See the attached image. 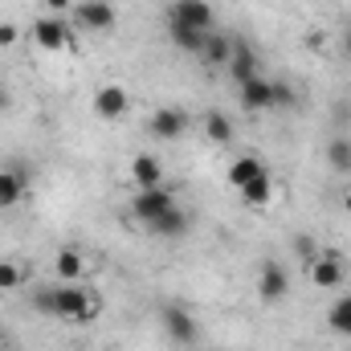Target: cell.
Returning a JSON list of instances; mask_svg holds the SVG:
<instances>
[{
  "instance_id": "ba28073f",
  "label": "cell",
  "mask_w": 351,
  "mask_h": 351,
  "mask_svg": "<svg viewBox=\"0 0 351 351\" xmlns=\"http://www.w3.org/2000/svg\"><path fill=\"white\" fill-rule=\"evenodd\" d=\"M33 41H37L41 49H49V53H58V49H70V45H74L70 29H66L58 16H37V25H33Z\"/></svg>"
},
{
  "instance_id": "83f0119b",
  "label": "cell",
  "mask_w": 351,
  "mask_h": 351,
  "mask_svg": "<svg viewBox=\"0 0 351 351\" xmlns=\"http://www.w3.org/2000/svg\"><path fill=\"white\" fill-rule=\"evenodd\" d=\"M343 53L351 58V29H348V37H343Z\"/></svg>"
},
{
  "instance_id": "5bb4252c",
  "label": "cell",
  "mask_w": 351,
  "mask_h": 351,
  "mask_svg": "<svg viewBox=\"0 0 351 351\" xmlns=\"http://www.w3.org/2000/svg\"><path fill=\"white\" fill-rule=\"evenodd\" d=\"M188 229H192V221H188V213H184L180 204L168 208L160 221H152V225H147V233H156V237H164V241H180Z\"/></svg>"
},
{
  "instance_id": "cb8c5ba5",
  "label": "cell",
  "mask_w": 351,
  "mask_h": 351,
  "mask_svg": "<svg viewBox=\"0 0 351 351\" xmlns=\"http://www.w3.org/2000/svg\"><path fill=\"white\" fill-rule=\"evenodd\" d=\"M327 160H331V168L351 172V139H335V143L327 147Z\"/></svg>"
},
{
  "instance_id": "9c48e42d",
  "label": "cell",
  "mask_w": 351,
  "mask_h": 351,
  "mask_svg": "<svg viewBox=\"0 0 351 351\" xmlns=\"http://www.w3.org/2000/svg\"><path fill=\"white\" fill-rule=\"evenodd\" d=\"M127 110H131V98H127V90L119 86V82H110V86H102L94 94V114H98V119L114 123V119H123Z\"/></svg>"
},
{
  "instance_id": "8992f818",
  "label": "cell",
  "mask_w": 351,
  "mask_h": 351,
  "mask_svg": "<svg viewBox=\"0 0 351 351\" xmlns=\"http://www.w3.org/2000/svg\"><path fill=\"white\" fill-rule=\"evenodd\" d=\"M286 294H290V274L278 262H265L262 274H258V298H262L265 306H278Z\"/></svg>"
},
{
  "instance_id": "7402d4cb",
  "label": "cell",
  "mask_w": 351,
  "mask_h": 351,
  "mask_svg": "<svg viewBox=\"0 0 351 351\" xmlns=\"http://www.w3.org/2000/svg\"><path fill=\"white\" fill-rule=\"evenodd\" d=\"M327 323H331V331H339V335H348L351 339V294H339V298L331 302Z\"/></svg>"
},
{
  "instance_id": "ffe728a7",
  "label": "cell",
  "mask_w": 351,
  "mask_h": 351,
  "mask_svg": "<svg viewBox=\"0 0 351 351\" xmlns=\"http://www.w3.org/2000/svg\"><path fill=\"white\" fill-rule=\"evenodd\" d=\"M229 53H233V41H229V37H221V33H208V37H204L200 58H204L208 66H229Z\"/></svg>"
},
{
  "instance_id": "2e32d148",
  "label": "cell",
  "mask_w": 351,
  "mask_h": 351,
  "mask_svg": "<svg viewBox=\"0 0 351 351\" xmlns=\"http://www.w3.org/2000/svg\"><path fill=\"white\" fill-rule=\"evenodd\" d=\"M53 274H58V282H82V274H86V258H82L74 245H66V250L53 258Z\"/></svg>"
},
{
  "instance_id": "f546056e",
  "label": "cell",
  "mask_w": 351,
  "mask_h": 351,
  "mask_svg": "<svg viewBox=\"0 0 351 351\" xmlns=\"http://www.w3.org/2000/svg\"><path fill=\"white\" fill-rule=\"evenodd\" d=\"M343 208H348V217H351V192H348V196H343Z\"/></svg>"
},
{
  "instance_id": "277c9868",
  "label": "cell",
  "mask_w": 351,
  "mask_h": 351,
  "mask_svg": "<svg viewBox=\"0 0 351 351\" xmlns=\"http://www.w3.org/2000/svg\"><path fill=\"white\" fill-rule=\"evenodd\" d=\"M160 323H164V331H168V339L172 343H196V319H192V311L188 306H180V302H168V306H160Z\"/></svg>"
},
{
  "instance_id": "30bf717a",
  "label": "cell",
  "mask_w": 351,
  "mask_h": 351,
  "mask_svg": "<svg viewBox=\"0 0 351 351\" xmlns=\"http://www.w3.org/2000/svg\"><path fill=\"white\" fill-rule=\"evenodd\" d=\"M306 274H311V282L319 290H339V282H343V258L339 254H319L315 262L306 265Z\"/></svg>"
},
{
  "instance_id": "4fadbf2b",
  "label": "cell",
  "mask_w": 351,
  "mask_h": 351,
  "mask_svg": "<svg viewBox=\"0 0 351 351\" xmlns=\"http://www.w3.org/2000/svg\"><path fill=\"white\" fill-rule=\"evenodd\" d=\"M29 192V176L21 168H0V208H16Z\"/></svg>"
},
{
  "instance_id": "8fae6325",
  "label": "cell",
  "mask_w": 351,
  "mask_h": 351,
  "mask_svg": "<svg viewBox=\"0 0 351 351\" xmlns=\"http://www.w3.org/2000/svg\"><path fill=\"white\" fill-rule=\"evenodd\" d=\"M184 131H188V110H180V106L152 110V135L156 139H180Z\"/></svg>"
},
{
  "instance_id": "603a6c76",
  "label": "cell",
  "mask_w": 351,
  "mask_h": 351,
  "mask_svg": "<svg viewBox=\"0 0 351 351\" xmlns=\"http://www.w3.org/2000/svg\"><path fill=\"white\" fill-rule=\"evenodd\" d=\"M25 282V265L12 258H0V290H16Z\"/></svg>"
},
{
  "instance_id": "e0dca14e",
  "label": "cell",
  "mask_w": 351,
  "mask_h": 351,
  "mask_svg": "<svg viewBox=\"0 0 351 351\" xmlns=\"http://www.w3.org/2000/svg\"><path fill=\"white\" fill-rule=\"evenodd\" d=\"M265 172H269V168H265L258 156H237V160L229 164V184H233V188H245L250 180H258V176H265Z\"/></svg>"
},
{
  "instance_id": "7c38bea8",
  "label": "cell",
  "mask_w": 351,
  "mask_h": 351,
  "mask_svg": "<svg viewBox=\"0 0 351 351\" xmlns=\"http://www.w3.org/2000/svg\"><path fill=\"white\" fill-rule=\"evenodd\" d=\"M229 74H233V82H237V86H241V82H250V78H258V53H254V45H250V41H233Z\"/></svg>"
},
{
  "instance_id": "9a60e30c",
  "label": "cell",
  "mask_w": 351,
  "mask_h": 351,
  "mask_svg": "<svg viewBox=\"0 0 351 351\" xmlns=\"http://www.w3.org/2000/svg\"><path fill=\"white\" fill-rule=\"evenodd\" d=\"M131 180H135V188H160L164 184V164L156 156H135L131 160Z\"/></svg>"
},
{
  "instance_id": "52a82bcc",
  "label": "cell",
  "mask_w": 351,
  "mask_h": 351,
  "mask_svg": "<svg viewBox=\"0 0 351 351\" xmlns=\"http://www.w3.org/2000/svg\"><path fill=\"white\" fill-rule=\"evenodd\" d=\"M70 12L78 16V25L90 29V33H106V29H114V8H110L106 0H78Z\"/></svg>"
},
{
  "instance_id": "d4e9b609",
  "label": "cell",
  "mask_w": 351,
  "mask_h": 351,
  "mask_svg": "<svg viewBox=\"0 0 351 351\" xmlns=\"http://www.w3.org/2000/svg\"><path fill=\"white\" fill-rule=\"evenodd\" d=\"M294 250H298V258H302L306 265L319 258V245H315V237H306V233H302V237H294Z\"/></svg>"
},
{
  "instance_id": "7a4b0ae2",
  "label": "cell",
  "mask_w": 351,
  "mask_h": 351,
  "mask_svg": "<svg viewBox=\"0 0 351 351\" xmlns=\"http://www.w3.org/2000/svg\"><path fill=\"white\" fill-rule=\"evenodd\" d=\"M237 98H241V106L250 110V114H265V110H286V106H294V90L286 86L282 78H250V82H241L237 86Z\"/></svg>"
},
{
  "instance_id": "6da1fadb",
  "label": "cell",
  "mask_w": 351,
  "mask_h": 351,
  "mask_svg": "<svg viewBox=\"0 0 351 351\" xmlns=\"http://www.w3.org/2000/svg\"><path fill=\"white\" fill-rule=\"evenodd\" d=\"M33 311L66 319V323H90L102 315V298L82 282H58V286H45L33 294Z\"/></svg>"
},
{
  "instance_id": "3957f363",
  "label": "cell",
  "mask_w": 351,
  "mask_h": 351,
  "mask_svg": "<svg viewBox=\"0 0 351 351\" xmlns=\"http://www.w3.org/2000/svg\"><path fill=\"white\" fill-rule=\"evenodd\" d=\"M168 208H176V196L160 184V188H135V196H131V217L147 229L152 221H160Z\"/></svg>"
},
{
  "instance_id": "484cf974",
  "label": "cell",
  "mask_w": 351,
  "mask_h": 351,
  "mask_svg": "<svg viewBox=\"0 0 351 351\" xmlns=\"http://www.w3.org/2000/svg\"><path fill=\"white\" fill-rule=\"evenodd\" d=\"M74 4H78V0H45V8H49V12H70Z\"/></svg>"
},
{
  "instance_id": "4316f807",
  "label": "cell",
  "mask_w": 351,
  "mask_h": 351,
  "mask_svg": "<svg viewBox=\"0 0 351 351\" xmlns=\"http://www.w3.org/2000/svg\"><path fill=\"white\" fill-rule=\"evenodd\" d=\"M0 45H16V29L12 25H0Z\"/></svg>"
},
{
  "instance_id": "44dd1931",
  "label": "cell",
  "mask_w": 351,
  "mask_h": 351,
  "mask_svg": "<svg viewBox=\"0 0 351 351\" xmlns=\"http://www.w3.org/2000/svg\"><path fill=\"white\" fill-rule=\"evenodd\" d=\"M204 135H208V143H229L233 139L229 114L225 110H204Z\"/></svg>"
},
{
  "instance_id": "f1b7e54d",
  "label": "cell",
  "mask_w": 351,
  "mask_h": 351,
  "mask_svg": "<svg viewBox=\"0 0 351 351\" xmlns=\"http://www.w3.org/2000/svg\"><path fill=\"white\" fill-rule=\"evenodd\" d=\"M4 106H8V94H4V90H0V110H4Z\"/></svg>"
},
{
  "instance_id": "ac0fdd59",
  "label": "cell",
  "mask_w": 351,
  "mask_h": 351,
  "mask_svg": "<svg viewBox=\"0 0 351 351\" xmlns=\"http://www.w3.org/2000/svg\"><path fill=\"white\" fill-rule=\"evenodd\" d=\"M241 192V200L250 204V208H265L269 200H274V176L265 172V176H258V180H250L245 188H237Z\"/></svg>"
},
{
  "instance_id": "5b68a950",
  "label": "cell",
  "mask_w": 351,
  "mask_h": 351,
  "mask_svg": "<svg viewBox=\"0 0 351 351\" xmlns=\"http://www.w3.org/2000/svg\"><path fill=\"white\" fill-rule=\"evenodd\" d=\"M168 21H180L188 29H200V33H213V4L208 0H172L168 4Z\"/></svg>"
},
{
  "instance_id": "d6986e66",
  "label": "cell",
  "mask_w": 351,
  "mask_h": 351,
  "mask_svg": "<svg viewBox=\"0 0 351 351\" xmlns=\"http://www.w3.org/2000/svg\"><path fill=\"white\" fill-rule=\"evenodd\" d=\"M168 37L176 41V49H184V53H200L208 33H200V29H188V25H180V21H168Z\"/></svg>"
}]
</instances>
